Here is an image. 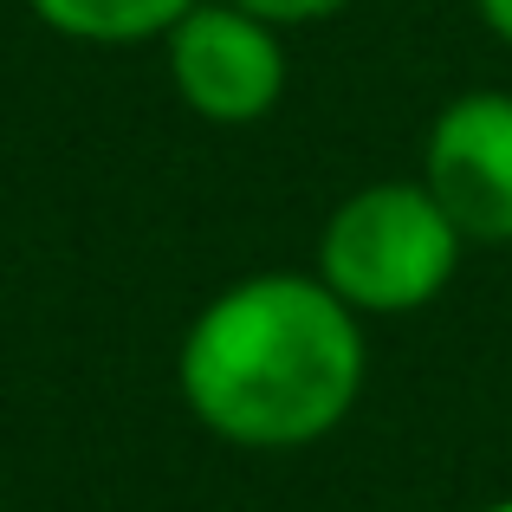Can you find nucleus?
I'll use <instances>...</instances> for the list:
<instances>
[{"label": "nucleus", "mask_w": 512, "mask_h": 512, "mask_svg": "<svg viewBox=\"0 0 512 512\" xmlns=\"http://www.w3.org/2000/svg\"><path fill=\"white\" fill-rule=\"evenodd\" d=\"M363 318L318 273H253L214 292L182 331L175 389L234 448H312L357 409Z\"/></svg>", "instance_id": "obj_1"}, {"label": "nucleus", "mask_w": 512, "mask_h": 512, "mask_svg": "<svg viewBox=\"0 0 512 512\" xmlns=\"http://www.w3.org/2000/svg\"><path fill=\"white\" fill-rule=\"evenodd\" d=\"M467 234L448 221L428 182H370L331 208L318 234V279L357 318H409L448 292Z\"/></svg>", "instance_id": "obj_2"}, {"label": "nucleus", "mask_w": 512, "mask_h": 512, "mask_svg": "<svg viewBox=\"0 0 512 512\" xmlns=\"http://www.w3.org/2000/svg\"><path fill=\"white\" fill-rule=\"evenodd\" d=\"M175 98L201 124H260L286 98V46L279 26L240 0H195L163 33Z\"/></svg>", "instance_id": "obj_3"}, {"label": "nucleus", "mask_w": 512, "mask_h": 512, "mask_svg": "<svg viewBox=\"0 0 512 512\" xmlns=\"http://www.w3.org/2000/svg\"><path fill=\"white\" fill-rule=\"evenodd\" d=\"M422 182L467 234V247L512 240V91H461L435 111Z\"/></svg>", "instance_id": "obj_4"}, {"label": "nucleus", "mask_w": 512, "mask_h": 512, "mask_svg": "<svg viewBox=\"0 0 512 512\" xmlns=\"http://www.w3.org/2000/svg\"><path fill=\"white\" fill-rule=\"evenodd\" d=\"M26 7L78 46H150L195 0H26Z\"/></svg>", "instance_id": "obj_5"}, {"label": "nucleus", "mask_w": 512, "mask_h": 512, "mask_svg": "<svg viewBox=\"0 0 512 512\" xmlns=\"http://www.w3.org/2000/svg\"><path fill=\"white\" fill-rule=\"evenodd\" d=\"M240 7L273 20V26H318V20H331V13L357 7V0H240Z\"/></svg>", "instance_id": "obj_6"}, {"label": "nucleus", "mask_w": 512, "mask_h": 512, "mask_svg": "<svg viewBox=\"0 0 512 512\" xmlns=\"http://www.w3.org/2000/svg\"><path fill=\"white\" fill-rule=\"evenodd\" d=\"M474 7H480V20H487V33L512 46V0H474Z\"/></svg>", "instance_id": "obj_7"}, {"label": "nucleus", "mask_w": 512, "mask_h": 512, "mask_svg": "<svg viewBox=\"0 0 512 512\" xmlns=\"http://www.w3.org/2000/svg\"><path fill=\"white\" fill-rule=\"evenodd\" d=\"M487 512H512V500H500V506H487Z\"/></svg>", "instance_id": "obj_8"}]
</instances>
